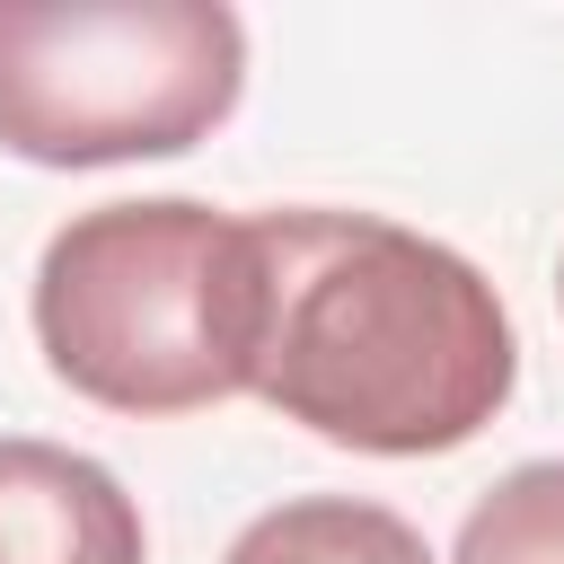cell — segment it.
<instances>
[{
	"instance_id": "4",
	"label": "cell",
	"mask_w": 564,
	"mask_h": 564,
	"mask_svg": "<svg viewBox=\"0 0 564 564\" xmlns=\"http://www.w3.org/2000/svg\"><path fill=\"white\" fill-rule=\"evenodd\" d=\"M0 564H150L132 494L62 449V441H0Z\"/></svg>"
},
{
	"instance_id": "3",
	"label": "cell",
	"mask_w": 564,
	"mask_h": 564,
	"mask_svg": "<svg viewBox=\"0 0 564 564\" xmlns=\"http://www.w3.org/2000/svg\"><path fill=\"white\" fill-rule=\"evenodd\" d=\"M247 79L220 0H0V150L35 167L176 159Z\"/></svg>"
},
{
	"instance_id": "2",
	"label": "cell",
	"mask_w": 564,
	"mask_h": 564,
	"mask_svg": "<svg viewBox=\"0 0 564 564\" xmlns=\"http://www.w3.org/2000/svg\"><path fill=\"white\" fill-rule=\"evenodd\" d=\"M35 344L115 414H194L256 388L264 247L212 203H97L35 264Z\"/></svg>"
},
{
	"instance_id": "6",
	"label": "cell",
	"mask_w": 564,
	"mask_h": 564,
	"mask_svg": "<svg viewBox=\"0 0 564 564\" xmlns=\"http://www.w3.org/2000/svg\"><path fill=\"white\" fill-rule=\"evenodd\" d=\"M449 564H564V458L511 467L467 520Z\"/></svg>"
},
{
	"instance_id": "5",
	"label": "cell",
	"mask_w": 564,
	"mask_h": 564,
	"mask_svg": "<svg viewBox=\"0 0 564 564\" xmlns=\"http://www.w3.org/2000/svg\"><path fill=\"white\" fill-rule=\"evenodd\" d=\"M220 564H432V546L388 502L308 494V502H282V511L247 520Z\"/></svg>"
},
{
	"instance_id": "1",
	"label": "cell",
	"mask_w": 564,
	"mask_h": 564,
	"mask_svg": "<svg viewBox=\"0 0 564 564\" xmlns=\"http://www.w3.org/2000/svg\"><path fill=\"white\" fill-rule=\"evenodd\" d=\"M256 397L335 449L432 458L476 441L520 370L494 282L370 212H264Z\"/></svg>"
}]
</instances>
